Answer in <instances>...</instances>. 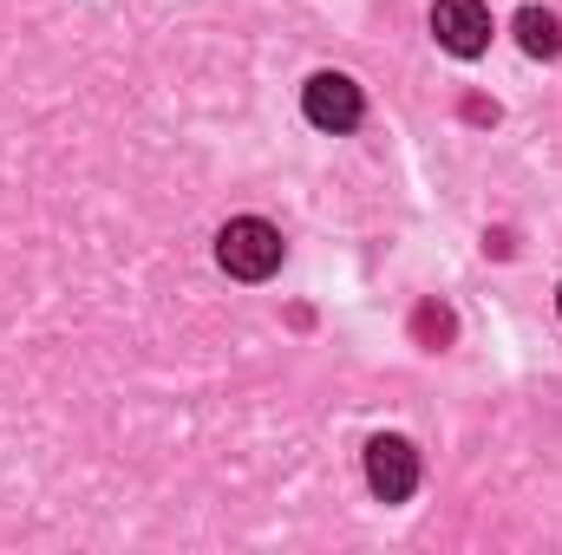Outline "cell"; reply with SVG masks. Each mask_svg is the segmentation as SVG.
<instances>
[{"label": "cell", "instance_id": "cell-6", "mask_svg": "<svg viewBox=\"0 0 562 555\" xmlns=\"http://www.w3.org/2000/svg\"><path fill=\"white\" fill-rule=\"evenodd\" d=\"M557 307H562V294H557Z\"/></svg>", "mask_w": 562, "mask_h": 555}, {"label": "cell", "instance_id": "cell-3", "mask_svg": "<svg viewBox=\"0 0 562 555\" xmlns=\"http://www.w3.org/2000/svg\"><path fill=\"white\" fill-rule=\"evenodd\" d=\"M301 112H307V125H321V132H353L360 112H367V99H360V86H353L347 72H314L307 92H301Z\"/></svg>", "mask_w": 562, "mask_h": 555}, {"label": "cell", "instance_id": "cell-2", "mask_svg": "<svg viewBox=\"0 0 562 555\" xmlns=\"http://www.w3.org/2000/svg\"><path fill=\"white\" fill-rule=\"evenodd\" d=\"M367 484H373L380 503H406V497L419 490V451H413L406 438L380 431V438L367 444Z\"/></svg>", "mask_w": 562, "mask_h": 555}, {"label": "cell", "instance_id": "cell-4", "mask_svg": "<svg viewBox=\"0 0 562 555\" xmlns=\"http://www.w3.org/2000/svg\"><path fill=\"white\" fill-rule=\"evenodd\" d=\"M431 33H438L445 53L477 59L491 46V7L484 0H431Z\"/></svg>", "mask_w": 562, "mask_h": 555}, {"label": "cell", "instance_id": "cell-5", "mask_svg": "<svg viewBox=\"0 0 562 555\" xmlns=\"http://www.w3.org/2000/svg\"><path fill=\"white\" fill-rule=\"evenodd\" d=\"M517 46H524L530 59H557L562 53V20L550 7H524V13H517Z\"/></svg>", "mask_w": 562, "mask_h": 555}, {"label": "cell", "instance_id": "cell-1", "mask_svg": "<svg viewBox=\"0 0 562 555\" xmlns=\"http://www.w3.org/2000/svg\"><path fill=\"white\" fill-rule=\"evenodd\" d=\"M216 262H223L236 281H269L281 269V229L276 223H262V216H236V223H223V236H216Z\"/></svg>", "mask_w": 562, "mask_h": 555}]
</instances>
